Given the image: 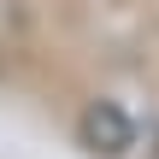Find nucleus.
<instances>
[{
	"mask_svg": "<svg viewBox=\"0 0 159 159\" xmlns=\"http://www.w3.org/2000/svg\"><path fill=\"white\" fill-rule=\"evenodd\" d=\"M77 136H83V148H89V153L118 159V153H130V148H136V118H130L118 100H94V106L83 112Z\"/></svg>",
	"mask_w": 159,
	"mask_h": 159,
	"instance_id": "nucleus-1",
	"label": "nucleus"
}]
</instances>
